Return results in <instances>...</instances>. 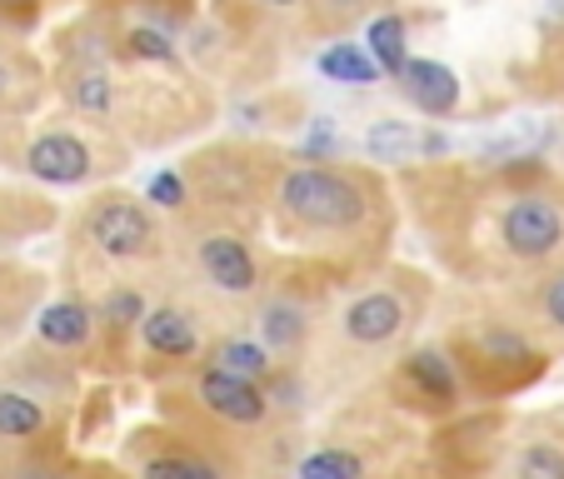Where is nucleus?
<instances>
[{"label":"nucleus","mask_w":564,"mask_h":479,"mask_svg":"<svg viewBox=\"0 0 564 479\" xmlns=\"http://www.w3.org/2000/svg\"><path fill=\"white\" fill-rule=\"evenodd\" d=\"M25 171L45 185H80L96 175V150L75 135V130H45L25 150Z\"/></svg>","instance_id":"obj_7"},{"label":"nucleus","mask_w":564,"mask_h":479,"mask_svg":"<svg viewBox=\"0 0 564 479\" xmlns=\"http://www.w3.org/2000/svg\"><path fill=\"white\" fill-rule=\"evenodd\" d=\"M51 415L35 394L25 390H0V439H11V445H31L35 435H45Z\"/></svg>","instance_id":"obj_14"},{"label":"nucleus","mask_w":564,"mask_h":479,"mask_svg":"<svg viewBox=\"0 0 564 479\" xmlns=\"http://www.w3.org/2000/svg\"><path fill=\"white\" fill-rule=\"evenodd\" d=\"M80 235L96 255L116 260V265H135V260L160 255V225L155 215L145 210L130 195H100L96 205L80 220Z\"/></svg>","instance_id":"obj_3"},{"label":"nucleus","mask_w":564,"mask_h":479,"mask_svg":"<svg viewBox=\"0 0 564 479\" xmlns=\"http://www.w3.org/2000/svg\"><path fill=\"white\" fill-rule=\"evenodd\" d=\"M315 65H319V75H325V80H335V86H375V80H380L375 55L360 51V45H350V41L330 45V51H319Z\"/></svg>","instance_id":"obj_15"},{"label":"nucleus","mask_w":564,"mask_h":479,"mask_svg":"<svg viewBox=\"0 0 564 479\" xmlns=\"http://www.w3.org/2000/svg\"><path fill=\"white\" fill-rule=\"evenodd\" d=\"M35 335H41V345L65 350V355L90 350L96 345V305H86V300H55V305L41 309Z\"/></svg>","instance_id":"obj_11"},{"label":"nucleus","mask_w":564,"mask_h":479,"mask_svg":"<svg viewBox=\"0 0 564 479\" xmlns=\"http://www.w3.org/2000/svg\"><path fill=\"white\" fill-rule=\"evenodd\" d=\"M365 51L375 55L380 75H400V65L410 61L405 55V21H400V15H375V21L365 25Z\"/></svg>","instance_id":"obj_17"},{"label":"nucleus","mask_w":564,"mask_h":479,"mask_svg":"<svg viewBox=\"0 0 564 479\" xmlns=\"http://www.w3.org/2000/svg\"><path fill=\"white\" fill-rule=\"evenodd\" d=\"M150 200L165 205V210H181L185 205V181L181 175H155V181H150Z\"/></svg>","instance_id":"obj_25"},{"label":"nucleus","mask_w":564,"mask_h":479,"mask_svg":"<svg viewBox=\"0 0 564 479\" xmlns=\"http://www.w3.org/2000/svg\"><path fill=\"white\" fill-rule=\"evenodd\" d=\"M65 96H70V106L86 120H106L110 110H116V86H110V75L100 70V65L75 70L70 80H65Z\"/></svg>","instance_id":"obj_16"},{"label":"nucleus","mask_w":564,"mask_h":479,"mask_svg":"<svg viewBox=\"0 0 564 479\" xmlns=\"http://www.w3.org/2000/svg\"><path fill=\"white\" fill-rule=\"evenodd\" d=\"M140 315H145V295L135 285H116L96 305V325H106L110 340H130V330H140Z\"/></svg>","instance_id":"obj_18"},{"label":"nucleus","mask_w":564,"mask_h":479,"mask_svg":"<svg viewBox=\"0 0 564 479\" xmlns=\"http://www.w3.org/2000/svg\"><path fill=\"white\" fill-rule=\"evenodd\" d=\"M500 250L520 265H544L564 250V205L550 190H514L495 215Z\"/></svg>","instance_id":"obj_2"},{"label":"nucleus","mask_w":564,"mask_h":479,"mask_svg":"<svg viewBox=\"0 0 564 479\" xmlns=\"http://www.w3.org/2000/svg\"><path fill=\"white\" fill-rule=\"evenodd\" d=\"M370 0H315L319 15H330V21H350V15H360Z\"/></svg>","instance_id":"obj_26"},{"label":"nucleus","mask_w":564,"mask_h":479,"mask_svg":"<svg viewBox=\"0 0 564 479\" xmlns=\"http://www.w3.org/2000/svg\"><path fill=\"white\" fill-rule=\"evenodd\" d=\"M415 309H420V300L400 285L365 290V295H355L350 305H345L340 335L350 345H360V350H380V345L400 340V335L415 325Z\"/></svg>","instance_id":"obj_5"},{"label":"nucleus","mask_w":564,"mask_h":479,"mask_svg":"<svg viewBox=\"0 0 564 479\" xmlns=\"http://www.w3.org/2000/svg\"><path fill=\"white\" fill-rule=\"evenodd\" d=\"M384 210L380 185L345 165H295L275 181V225L305 246H355Z\"/></svg>","instance_id":"obj_1"},{"label":"nucleus","mask_w":564,"mask_h":479,"mask_svg":"<svg viewBox=\"0 0 564 479\" xmlns=\"http://www.w3.org/2000/svg\"><path fill=\"white\" fill-rule=\"evenodd\" d=\"M126 51L140 55V61H175V45L165 41L160 31H150V25H135V31H126Z\"/></svg>","instance_id":"obj_23"},{"label":"nucleus","mask_w":564,"mask_h":479,"mask_svg":"<svg viewBox=\"0 0 564 479\" xmlns=\"http://www.w3.org/2000/svg\"><path fill=\"white\" fill-rule=\"evenodd\" d=\"M415 145L420 140L405 120H375V126L365 130V155L370 160H410Z\"/></svg>","instance_id":"obj_20"},{"label":"nucleus","mask_w":564,"mask_h":479,"mask_svg":"<svg viewBox=\"0 0 564 479\" xmlns=\"http://www.w3.org/2000/svg\"><path fill=\"white\" fill-rule=\"evenodd\" d=\"M514 479H564V449L554 439H530L514 455Z\"/></svg>","instance_id":"obj_22"},{"label":"nucleus","mask_w":564,"mask_h":479,"mask_svg":"<svg viewBox=\"0 0 564 479\" xmlns=\"http://www.w3.org/2000/svg\"><path fill=\"white\" fill-rule=\"evenodd\" d=\"M540 315H544V319H550L554 330H560V335H564V270H560V275H554V280H550V285H544V290H540Z\"/></svg>","instance_id":"obj_24"},{"label":"nucleus","mask_w":564,"mask_h":479,"mask_svg":"<svg viewBox=\"0 0 564 479\" xmlns=\"http://www.w3.org/2000/svg\"><path fill=\"white\" fill-rule=\"evenodd\" d=\"M394 80H400V90H405L410 106L430 120H445L449 110L459 106V75L440 61H405Z\"/></svg>","instance_id":"obj_10"},{"label":"nucleus","mask_w":564,"mask_h":479,"mask_svg":"<svg viewBox=\"0 0 564 479\" xmlns=\"http://www.w3.org/2000/svg\"><path fill=\"white\" fill-rule=\"evenodd\" d=\"M300 479H365V455H355V449H315V455L300 465Z\"/></svg>","instance_id":"obj_21"},{"label":"nucleus","mask_w":564,"mask_h":479,"mask_svg":"<svg viewBox=\"0 0 564 479\" xmlns=\"http://www.w3.org/2000/svg\"><path fill=\"white\" fill-rule=\"evenodd\" d=\"M260 6H275L280 11V6H300V0H260Z\"/></svg>","instance_id":"obj_27"},{"label":"nucleus","mask_w":564,"mask_h":479,"mask_svg":"<svg viewBox=\"0 0 564 479\" xmlns=\"http://www.w3.org/2000/svg\"><path fill=\"white\" fill-rule=\"evenodd\" d=\"M185 250H191V270L200 275V285H210L215 295L246 300L260 290V260L240 230L200 225V230L185 240Z\"/></svg>","instance_id":"obj_4"},{"label":"nucleus","mask_w":564,"mask_h":479,"mask_svg":"<svg viewBox=\"0 0 564 479\" xmlns=\"http://www.w3.org/2000/svg\"><path fill=\"white\" fill-rule=\"evenodd\" d=\"M400 394H405L410 405H420V410H455L459 405V370H455V360H449L445 350H415V355H405L400 360Z\"/></svg>","instance_id":"obj_8"},{"label":"nucleus","mask_w":564,"mask_h":479,"mask_svg":"<svg viewBox=\"0 0 564 479\" xmlns=\"http://www.w3.org/2000/svg\"><path fill=\"white\" fill-rule=\"evenodd\" d=\"M210 364L225 374H240V380H270V370H275V355L265 350L260 340H246V335H225V340L210 345Z\"/></svg>","instance_id":"obj_13"},{"label":"nucleus","mask_w":564,"mask_h":479,"mask_svg":"<svg viewBox=\"0 0 564 479\" xmlns=\"http://www.w3.org/2000/svg\"><path fill=\"white\" fill-rule=\"evenodd\" d=\"M140 340H145V350L155 355V360L185 364L200 355V325H195V315L181 305H155L140 315Z\"/></svg>","instance_id":"obj_9"},{"label":"nucleus","mask_w":564,"mask_h":479,"mask_svg":"<svg viewBox=\"0 0 564 479\" xmlns=\"http://www.w3.org/2000/svg\"><path fill=\"white\" fill-rule=\"evenodd\" d=\"M260 340H265L270 355H300L310 340V309L300 305L295 295H270L256 315Z\"/></svg>","instance_id":"obj_12"},{"label":"nucleus","mask_w":564,"mask_h":479,"mask_svg":"<svg viewBox=\"0 0 564 479\" xmlns=\"http://www.w3.org/2000/svg\"><path fill=\"white\" fill-rule=\"evenodd\" d=\"M195 405L205 415H215L230 429H260L270 420V394L260 380H240V374H225L215 364H205L195 374Z\"/></svg>","instance_id":"obj_6"},{"label":"nucleus","mask_w":564,"mask_h":479,"mask_svg":"<svg viewBox=\"0 0 564 479\" xmlns=\"http://www.w3.org/2000/svg\"><path fill=\"white\" fill-rule=\"evenodd\" d=\"M140 479H220V469L195 449H160V455L145 459Z\"/></svg>","instance_id":"obj_19"}]
</instances>
